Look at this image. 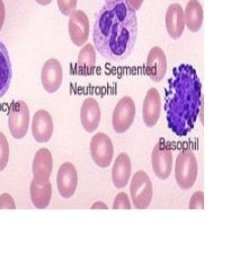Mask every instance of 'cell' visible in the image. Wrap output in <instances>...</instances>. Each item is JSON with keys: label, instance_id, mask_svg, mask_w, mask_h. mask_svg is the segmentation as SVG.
<instances>
[{"label": "cell", "instance_id": "1", "mask_svg": "<svg viewBox=\"0 0 240 270\" xmlns=\"http://www.w3.org/2000/svg\"><path fill=\"white\" fill-rule=\"evenodd\" d=\"M138 36L137 11L126 0L106 2L96 16L92 31L94 45L103 58L122 62L132 53Z\"/></svg>", "mask_w": 240, "mask_h": 270}, {"label": "cell", "instance_id": "2", "mask_svg": "<svg viewBox=\"0 0 240 270\" xmlns=\"http://www.w3.org/2000/svg\"><path fill=\"white\" fill-rule=\"evenodd\" d=\"M167 125L178 137H186L196 124L202 108V85L195 68L184 63L172 69L166 90Z\"/></svg>", "mask_w": 240, "mask_h": 270}, {"label": "cell", "instance_id": "3", "mask_svg": "<svg viewBox=\"0 0 240 270\" xmlns=\"http://www.w3.org/2000/svg\"><path fill=\"white\" fill-rule=\"evenodd\" d=\"M197 161L191 149H182L176 158L175 179L182 190L191 189L197 179Z\"/></svg>", "mask_w": 240, "mask_h": 270}, {"label": "cell", "instance_id": "4", "mask_svg": "<svg viewBox=\"0 0 240 270\" xmlns=\"http://www.w3.org/2000/svg\"><path fill=\"white\" fill-rule=\"evenodd\" d=\"M130 195L133 202L134 208L146 209L149 207L153 200V183L149 175L145 171H138L133 175L130 184Z\"/></svg>", "mask_w": 240, "mask_h": 270}, {"label": "cell", "instance_id": "5", "mask_svg": "<svg viewBox=\"0 0 240 270\" xmlns=\"http://www.w3.org/2000/svg\"><path fill=\"white\" fill-rule=\"evenodd\" d=\"M29 109L24 101L12 102L8 111V127L11 136L15 139H22L29 128Z\"/></svg>", "mask_w": 240, "mask_h": 270}, {"label": "cell", "instance_id": "6", "mask_svg": "<svg viewBox=\"0 0 240 270\" xmlns=\"http://www.w3.org/2000/svg\"><path fill=\"white\" fill-rule=\"evenodd\" d=\"M136 118V103L131 96H123L113 111L112 126L117 134H124L131 128Z\"/></svg>", "mask_w": 240, "mask_h": 270}, {"label": "cell", "instance_id": "7", "mask_svg": "<svg viewBox=\"0 0 240 270\" xmlns=\"http://www.w3.org/2000/svg\"><path fill=\"white\" fill-rule=\"evenodd\" d=\"M91 158L96 165L105 168L112 164L114 156L113 142L106 134L97 133L92 136L90 141Z\"/></svg>", "mask_w": 240, "mask_h": 270}, {"label": "cell", "instance_id": "8", "mask_svg": "<svg viewBox=\"0 0 240 270\" xmlns=\"http://www.w3.org/2000/svg\"><path fill=\"white\" fill-rule=\"evenodd\" d=\"M151 164L156 176L160 180L169 178L172 170V151L167 142L160 140L151 154Z\"/></svg>", "mask_w": 240, "mask_h": 270}, {"label": "cell", "instance_id": "9", "mask_svg": "<svg viewBox=\"0 0 240 270\" xmlns=\"http://www.w3.org/2000/svg\"><path fill=\"white\" fill-rule=\"evenodd\" d=\"M68 31L70 40L77 46L86 44L89 36V20L85 11L76 9L69 16Z\"/></svg>", "mask_w": 240, "mask_h": 270}, {"label": "cell", "instance_id": "10", "mask_svg": "<svg viewBox=\"0 0 240 270\" xmlns=\"http://www.w3.org/2000/svg\"><path fill=\"white\" fill-rule=\"evenodd\" d=\"M58 191L62 198H71L78 187V173L73 163H63L57 175Z\"/></svg>", "mask_w": 240, "mask_h": 270}, {"label": "cell", "instance_id": "11", "mask_svg": "<svg viewBox=\"0 0 240 270\" xmlns=\"http://www.w3.org/2000/svg\"><path fill=\"white\" fill-rule=\"evenodd\" d=\"M63 79V70L58 59H49L43 65L41 71L42 86L49 94H53L61 87Z\"/></svg>", "mask_w": 240, "mask_h": 270}, {"label": "cell", "instance_id": "12", "mask_svg": "<svg viewBox=\"0 0 240 270\" xmlns=\"http://www.w3.org/2000/svg\"><path fill=\"white\" fill-rule=\"evenodd\" d=\"M167 73V58L163 50L154 46L148 53L146 62V74L155 83L161 82Z\"/></svg>", "mask_w": 240, "mask_h": 270}, {"label": "cell", "instance_id": "13", "mask_svg": "<svg viewBox=\"0 0 240 270\" xmlns=\"http://www.w3.org/2000/svg\"><path fill=\"white\" fill-rule=\"evenodd\" d=\"M32 135L40 144L48 142L53 135V120L46 110H39L32 119Z\"/></svg>", "mask_w": 240, "mask_h": 270}, {"label": "cell", "instance_id": "14", "mask_svg": "<svg viewBox=\"0 0 240 270\" xmlns=\"http://www.w3.org/2000/svg\"><path fill=\"white\" fill-rule=\"evenodd\" d=\"M161 113V103H160V94L155 87H151L147 92L145 101L142 105V118L145 125L148 128H153L160 118Z\"/></svg>", "mask_w": 240, "mask_h": 270}, {"label": "cell", "instance_id": "15", "mask_svg": "<svg viewBox=\"0 0 240 270\" xmlns=\"http://www.w3.org/2000/svg\"><path fill=\"white\" fill-rule=\"evenodd\" d=\"M100 118H102V112H100L97 100L87 98L80 109V121L83 129L87 133H94L100 124Z\"/></svg>", "mask_w": 240, "mask_h": 270}, {"label": "cell", "instance_id": "16", "mask_svg": "<svg viewBox=\"0 0 240 270\" xmlns=\"http://www.w3.org/2000/svg\"><path fill=\"white\" fill-rule=\"evenodd\" d=\"M33 180L44 182L50 180L53 170V157L48 148H41L36 151L33 159Z\"/></svg>", "mask_w": 240, "mask_h": 270}, {"label": "cell", "instance_id": "17", "mask_svg": "<svg viewBox=\"0 0 240 270\" xmlns=\"http://www.w3.org/2000/svg\"><path fill=\"white\" fill-rule=\"evenodd\" d=\"M166 29L172 40H178L185 29L184 9L179 3H171L166 11Z\"/></svg>", "mask_w": 240, "mask_h": 270}, {"label": "cell", "instance_id": "18", "mask_svg": "<svg viewBox=\"0 0 240 270\" xmlns=\"http://www.w3.org/2000/svg\"><path fill=\"white\" fill-rule=\"evenodd\" d=\"M132 172V164L129 155L121 153L115 159L112 168V181L117 189H123L129 183Z\"/></svg>", "mask_w": 240, "mask_h": 270}, {"label": "cell", "instance_id": "19", "mask_svg": "<svg viewBox=\"0 0 240 270\" xmlns=\"http://www.w3.org/2000/svg\"><path fill=\"white\" fill-rule=\"evenodd\" d=\"M29 196L35 208L44 209L48 207L52 197V185L50 180L44 182L33 180L29 187Z\"/></svg>", "mask_w": 240, "mask_h": 270}, {"label": "cell", "instance_id": "20", "mask_svg": "<svg viewBox=\"0 0 240 270\" xmlns=\"http://www.w3.org/2000/svg\"><path fill=\"white\" fill-rule=\"evenodd\" d=\"M203 8L199 0H189L184 10L185 26H187L188 31L199 32L203 25Z\"/></svg>", "mask_w": 240, "mask_h": 270}, {"label": "cell", "instance_id": "21", "mask_svg": "<svg viewBox=\"0 0 240 270\" xmlns=\"http://www.w3.org/2000/svg\"><path fill=\"white\" fill-rule=\"evenodd\" d=\"M12 77L11 61L8 50L2 42H0V99L5 96L9 90Z\"/></svg>", "mask_w": 240, "mask_h": 270}, {"label": "cell", "instance_id": "22", "mask_svg": "<svg viewBox=\"0 0 240 270\" xmlns=\"http://www.w3.org/2000/svg\"><path fill=\"white\" fill-rule=\"evenodd\" d=\"M96 67V50L92 44H83L78 54L77 69L80 75L87 76L94 73Z\"/></svg>", "mask_w": 240, "mask_h": 270}, {"label": "cell", "instance_id": "23", "mask_svg": "<svg viewBox=\"0 0 240 270\" xmlns=\"http://www.w3.org/2000/svg\"><path fill=\"white\" fill-rule=\"evenodd\" d=\"M9 161V144L5 135L0 133V172L5 170Z\"/></svg>", "mask_w": 240, "mask_h": 270}, {"label": "cell", "instance_id": "24", "mask_svg": "<svg viewBox=\"0 0 240 270\" xmlns=\"http://www.w3.org/2000/svg\"><path fill=\"white\" fill-rule=\"evenodd\" d=\"M57 2L63 16H70L77 8V0H57Z\"/></svg>", "mask_w": 240, "mask_h": 270}, {"label": "cell", "instance_id": "25", "mask_svg": "<svg viewBox=\"0 0 240 270\" xmlns=\"http://www.w3.org/2000/svg\"><path fill=\"white\" fill-rule=\"evenodd\" d=\"M131 202H130L129 196L125 192L117 193L115 200L113 202V209H131Z\"/></svg>", "mask_w": 240, "mask_h": 270}, {"label": "cell", "instance_id": "26", "mask_svg": "<svg viewBox=\"0 0 240 270\" xmlns=\"http://www.w3.org/2000/svg\"><path fill=\"white\" fill-rule=\"evenodd\" d=\"M204 208V192L196 191L193 193L189 201V209H203Z\"/></svg>", "mask_w": 240, "mask_h": 270}, {"label": "cell", "instance_id": "27", "mask_svg": "<svg viewBox=\"0 0 240 270\" xmlns=\"http://www.w3.org/2000/svg\"><path fill=\"white\" fill-rule=\"evenodd\" d=\"M0 209H16L15 201L9 193L0 195Z\"/></svg>", "mask_w": 240, "mask_h": 270}, {"label": "cell", "instance_id": "28", "mask_svg": "<svg viewBox=\"0 0 240 270\" xmlns=\"http://www.w3.org/2000/svg\"><path fill=\"white\" fill-rule=\"evenodd\" d=\"M5 16H6V9L3 0H0V31L2 29L3 23H5Z\"/></svg>", "mask_w": 240, "mask_h": 270}, {"label": "cell", "instance_id": "29", "mask_svg": "<svg viewBox=\"0 0 240 270\" xmlns=\"http://www.w3.org/2000/svg\"><path fill=\"white\" fill-rule=\"evenodd\" d=\"M143 1H145V0H126V2L129 3V6L136 11L140 9Z\"/></svg>", "mask_w": 240, "mask_h": 270}, {"label": "cell", "instance_id": "30", "mask_svg": "<svg viewBox=\"0 0 240 270\" xmlns=\"http://www.w3.org/2000/svg\"><path fill=\"white\" fill-rule=\"evenodd\" d=\"M96 208H99V209H107V206L104 204V202H95L94 205L91 206V209H96Z\"/></svg>", "mask_w": 240, "mask_h": 270}, {"label": "cell", "instance_id": "31", "mask_svg": "<svg viewBox=\"0 0 240 270\" xmlns=\"http://www.w3.org/2000/svg\"><path fill=\"white\" fill-rule=\"evenodd\" d=\"M35 1L41 6H48L52 2V0H35Z\"/></svg>", "mask_w": 240, "mask_h": 270}, {"label": "cell", "instance_id": "32", "mask_svg": "<svg viewBox=\"0 0 240 270\" xmlns=\"http://www.w3.org/2000/svg\"><path fill=\"white\" fill-rule=\"evenodd\" d=\"M106 2H109V1H113V0H105Z\"/></svg>", "mask_w": 240, "mask_h": 270}]
</instances>
